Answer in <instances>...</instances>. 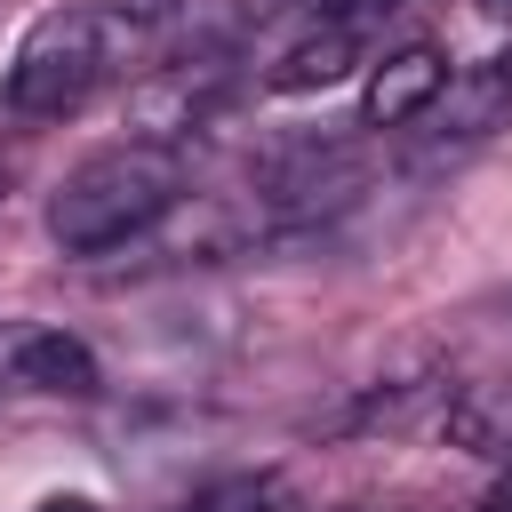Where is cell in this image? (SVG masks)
Returning <instances> with one entry per match:
<instances>
[{
	"instance_id": "1",
	"label": "cell",
	"mask_w": 512,
	"mask_h": 512,
	"mask_svg": "<svg viewBox=\"0 0 512 512\" xmlns=\"http://www.w3.org/2000/svg\"><path fill=\"white\" fill-rule=\"evenodd\" d=\"M184 200V160L168 144H112L88 152L56 192H48V240L64 256H112L128 240H144L152 224H168Z\"/></svg>"
},
{
	"instance_id": "2",
	"label": "cell",
	"mask_w": 512,
	"mask_h": 512,
	"mask_svg": "<svg viewBox=\"0 0 512 512\" xmlns=\"http://www.w3.org/2000/svg\"><path fill=\"white\" fill-rule=\"evenodd\" d=\"M136 48V16L104 8V0H64L48 16H32V32L16 40L8 64V112L16 120H64L80 112Z\"/></svg>"
},
{
	"instance_id": "3",
	"label": "cell",
	"mask_w": 512,
	"mask_h": 512,
	"mask_svg": "<svg viewBox=\"0 0 512 512\" xmlns=\"http://www.w3.org/2000/svg\"><path fill=\"white\" fill-rule=\"evenodd\" d=\"M368 192V152L352 136H288L248 160V200L272 224H320Z\"/></svg>"
},
{
	"instance_id": "4",
	"label": "cell",
	"mask_w": 512,
	"mask_h": 512,
	"mask_svg": "<svg viewBox=\"0 0 512 512\" xmlns=\"http://www.w3.org/2000/svg\"><path fill=\"white\" fill-rule=\"evenodd\" d=\"M0 376H8V392H40V400H88L104 384L96 352L64 328H8L0 336Z\"/></svg>"
},
{
	"instance_id": "5",
	"label": "cell",
	"mask_w": 512,
	"mask_h": 512,
	"mask_svg": "<svg viewBox=\"0 0 512 512\" xmlns=\"http://www.w3.org/2000/svg\"><path fill=\"white\" fill-rule=\"evenodd\" d=\"M440 88H448V56L432 40L384 48L376 72H368V88H360V120L368 128H408V120H424L440 104Z\"/></svg>"
},
{
	"instance_id": "6",
	"label": "cell",
	"mask_w": 512,
	"mask_h": 512,
	"mask_svg": "<svg viewBox=\"0 0 512 512\" xmlns=\"http://www.w3.org/2000/svg\"><path fill=\"white\" fill-rule=\"evenodd\" d=\"M368 56H360V24L352 16H320V24H304L272 64H264V88L272 96H312V88H336V80H352Z\"/></svg>"
},
{
	"instance_id": "7",
	"label": "cell",
	"mask_w": 512,
	"mask_h": 512,
	"mask_svg": "<svg viewBox=\"0 0 512 512\" xmlns=\"http://www.w3.org/2000/svg\"><path fill=\"white\" fill-rule=\"evenodd\" d=\"M224 88H232L224 64H168L152 88H136V128H144V144H168V152H176L184 128H208V120H216Z\"/></svg>"
},
{
	"instance_id": "8",
	"label": "cell",
	"mask_w": 512,
	"mask_h": 512,
	"mask_svg": "<svg viewBox=\"0 0 512 512\" xmlns=\"http://www.w3.org/2000/svg\"><path fill=\"white\" fill-rule=\"evenodd\" d=\"M448 376L440 368H416V376H376L352 392V408L336 416V432H408L416 416H440L448 408Z\"/></svg>"
},
{
	"instance_id": "9",
	"label": "cell",
	"mask_w": 512,
	"mask_h": 512,
	"mask_svg": "<svg viewBox=\"0 0 512 512\" xmlns=\"http://www.w3.org/2000/svg\"><path fill=\"white\" fill-rule=\"evenodd\" d=\"M504 112H512V80H504V64H464V72H448V88H440V104H432L424 120H432V136L480 144V136L504 128Z\"/></svg>"
},
{
	"instance_id": "10",
	"label": "cell",
	"mask_w": 512,
	"mask_h": 512,
	"mask_svg": "<svg viewBox=\"0 0 512 512\" xmlns=\"http://www.w3.org/2000/svg\"><path fill=\"white\" fill-rule=\"evenodd\" d=\"M448 440L488 456V464H512V376H488V384H456L448 408H440Z\"/></svg>"
},
{
	"instance_id": "11",
	"label": "cell",
	"mask_w": 512,
	"mask_h": 512,
	"mask_svg": "<svg viewBox=\"0 0 512 512\" xmlns=\"http://www.w3.org/2000/svg\"><path fill=\"white\" fill-rule=\"evenodd\" d=\"M32 512H96L88 496H48V504H32Z\"/></svg>"
},
{
	"instance_id": "12",
	"label": "cell",
	"mask_w": 512,
	"mask_h": 512,
	"mask_svg": "<svg viewBox=\"0 0 512 512\" xmlns=\"http://www.w3.org/2000/svg\"><path fill=\"white\" fill-rule=\"evenodd\" d=\"M488 512H512V464H504V480H496V496H488Z\"/></svg>"
},
{
	"instance_id": "13",
	"label": "cell",
	"mask_w": 512,
	"mask_h": 512,
	"mask_svg": "<svg viewBox=\"0 0 512 512\" xmlns=\"http://www.w3.org/2000/svg\"><path fill=\"white\" fill-rule=\"evenodd\" d=\"M480 8H488V16H512V0H480Z\"/></svg>"
},
{
	"instance_id": "14",
	"label": "cell",
	"mask_w": 512,
	"mask_h": 512,
	"mask_svg": "<svg viewBox=\"0 0 512 512\" xmlns=\"http://www.w3.org/2000/svg\"><path fill=\"white\" fill-rule=\"evenodd\" d=\"M0 192H8V160H0Z\"/></svg>"
},
{
	"instance_id": "15",
	"label": "cell",
	"mask_w": 512,
	"mask_h": 512,
	"mask_svg": "<svg viewBox=\"0 0 512 512\" xmlns=\"http://www.w3.org/2000/svg\"><path fill=\"white\" fill-rule=\"evenodd\" d=\"M504 80H512V48H504Z\"/></svg>"
}]
</instances>
